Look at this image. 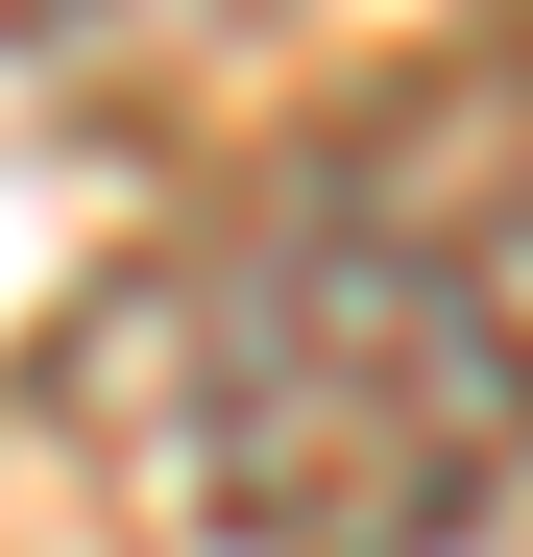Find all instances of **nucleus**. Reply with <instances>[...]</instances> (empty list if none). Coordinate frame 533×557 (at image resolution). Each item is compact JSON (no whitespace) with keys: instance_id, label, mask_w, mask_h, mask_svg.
Returning <instances> with one entry per match:
<instances>
[{"instance_id":"obj_1","label":"nucleus","mask_w":533,"mask_h":557,"mask_svg":"<svg viewBox=\"0 0 533 557\" xmlns=\"http://www.w3.org/2000/svg\"><path fill=\"white\" fill-rule=\"evenodd\" d=\"M170 460H195L219 557H461L533 460V339L485 315L461 243L292 195L170 315Z\"/></svg>"},{"instance_id":"obj_2","label":"nucleus","mask_w":533,"mask_h":557,"mask_svg":"<svg viewBox=\"0 0 533 557\" xmlns=\"http://www.w3.org/2000/svg\"><path fill=\"white\" fill-rule=\"evenodd\" d=\"M292 0H25V73H122V49H243Z\"/></svg>"}]
</instances>
